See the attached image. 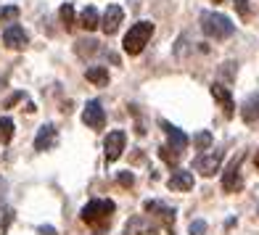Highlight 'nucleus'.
I'll return each mask as SVG.
<instances>
[{"instance_id": "393cba45", "label": "nucleus", "mask_w": 259, "mask_h": 235, "mask_svg": "<svg viewBox=\"0 0 259 235\" xmlns=\"http://www.w3.org/2000/svg\"><path fill=\"white\" fill-rule=\"evenodd\" d=\"M204 232H206V222L204 219L191 222V235H204Z\"/></svg>"}, {"instance_id": "b1692460", "label": "nucleus", "mask_w": 259, "mask_h": 235, "mask_svg": "<svg viewBox=\"0 0 259 235\" xmlns=\"http://www.w3.org/2000/svg\"><path fill=\"white\" fill-rule=\"evenodd\" d=\"M119 185L122 187H133L135 185V174L133 172H119Z\"/></svg>"}, {"instance_id": "1a4fd4ad", "label": "nucleus", "mask_w": 259, "mask_h": 235, "mask_svg": "<svg viewBox=\"0 0 259 235\" xmlns=\"http://www.w3.org/2000/svg\"><path fill=\"white\" fill-rule=\"evenodd\" d=\"M3 42H6V48H11V51H21V48H24V45L29 42V37H27L24 27L11 24V27L3 29Z\"/></svg>"}, {"instance_id": "0eeeda50", "label": "nucleus", "mask_w": 259, "mask_h": 235, "mask_svg": "<svg viewBox=\"0 0 259 235\" xmlns=\"http://www.w3.org/2000/svg\"><path fill=\"white\" fill-rule=\"evenodd\" d=\"M220 164H222V154H220V151H209V154L198 156V159L193 161V167H196L198 174H204V177H211V174L220 169Z\"/></svg>"}, {"instance_id": "9d476101", "label": "nucleus", "mask_w": 259, "mask_h": 235, "mask_svg": "<svg viewBox=\"0 0 259 235\" xmlns=\"http://www.w3.org/2000/svg\"><path fill=\"white\" fill-rule=\"evenodd\" d=\"M122 19H124V11L119 6H109V8H106V14H103V19H101V29L106 34H114L116 29H119Z\"/></svg>"}, {"instance_id": "f3484780", "label": "nucleus", "mask_w": 259, "mask_h": 235, "mask_svg": "<svg viewBox=\"0 0 259 235\" xmlns=\"http://www.w3.org/2000/svg\"><path fill=\"white\" fill-rule=\"evenodd\" d=\"M11 137H14V119H8V116H0V143H11Z\"/></svg>"}, {"instance_id": "4468645a", "label": "nucleus", "mask_w": 259, "mask_h": 235, "mask_svg": "<svg viewBox=\"0 0 259 235\" xmlns=\"http://www.w3.org/2000/svg\"><path fill=\"white\" fill-rule=\"evenodd\" d=\"M241 116H243V122H246V124L259 122V96H249V98L243 101V106H241Z\"/></svg>"}, {"instance_id": "4be33fe9", "label": "nucleus", "mask_w": 259, "mask_h": 235, "mask_svg": "<svg viewBox=\"0 0 259 235\" xmlns=\"http://www.w3.org/2000/svg\"><path fill=\"white\" fill-rule=\"evenodd\" d=\"M193 143L201 148V151H209V146H211V132H206V130H204V132H198Z\"/></svg>"}, {"instance_id": "423d86ee", "label": "nucleus", "mask_w": 259, "mask_h": 235, "mask_svg": "<svg viewBox=\"0 0 259 235\" xmlns=\"http://www.w3.org/2000/svg\"><path fill=\"white\" fill-rule=\"evenodd\" d=\"M241 185H243V180H241V156H238L228 164L225 172H222V187H225L228 193H235V191H241Z\"/></svg>"}, {"instance_id": "a211bd4d", "label": "nucleus", "mask_w": 259, "mask_h": 235, "mask_svg": "<svg viewBox=\"0 0 259 235\" xmlns=\"http://www.w3.org/2000/svg\"><path fill=\"white\" fill-rule=\"evenodd\" d=\"M58 16H61V21H64L66 29L74 27V6H72V3H64L61 11H58Z\"/></svg>"}, {"instance_id": "5701e85b", "label": "nucleus", "mask_w": 259, "mask_h": 235, "mask_svg": "<svg viewBox=\"0 0 259 235\" xmlns=\"http://www.w3.org/2000/svg\"><path fill=\"white\" fill-rule=\"evenodd\" d=\"M159 156L167 161V164H178V159H180V154H172L169 146H161V148H159Z\"/></svg>"}, {"instance_id": "f03ea898", "label": "nucleus", "mask_w": 259, "mask_h": 235, "mask_svg": "<svg viewBox=\"0 0 259 235\" xmlns=\"http://www.w3.org/2000/svg\"><path fill=\"white\" fill-rule=\"evenodd\" d=\"M151 34H154V24H151V21H138V24H133L130 32L124 34V42H122L124 53H130V56L143 53V48L151 40Z\"/></svg>"}, {"instance_id": "7ed1b4c3", "label": "nucleus", "mask_w": 259, "mask_h": 235, "mask_svg": "<svg viewBox=\"0 0 259 235\" xmlns=\"http://www.w3.org/2000/svg\"><path fill=\"white\" fill-rule=\"evenodd\" d=\"M114 201H106V198H93L82 206L79 211V219L85 222V225H106V222L111 219L114 214Z\"/></svg>"}, {"instance_id": "a878e982", "label": "nucleus", "mask_w": 259, "mask_h": 235, "mask_svg": "<svg viewBox=\"0 0 259 235\" xmlns=\"http://www.w3.org/2000/svg\"><path fill=\"white\" fill-rule=\"evenodd\" d=\"M235 11H238V14L243 16V19H249V0H235Z\"/></svg>"}, {"instance_id": "39448f33", "label": "nucleus", "mask_w": 259, "mask_h": 235, "mask_svg": "<svg viewBox=\"0 0 259 235\" xmlns=\"http://www.w3.org/2000/svg\"><path fill=\"white\" fill-rule=\"evenodd\" d=\"M82 122H85L90 130H103L106 127V111L98 101H88L85 111H82Z\"/></svg>"}, {"instance_id": "6e6552de", "label": "nucleus", "mask_w": 259, "mask_h": 235, "mask_svg": "<svg viewBox=\"0 0 259 235\" xmlns=\"http://www.w3.org/2000/svg\"><path fill=\"white\" fill-rule=\"evenodd\" d=\"M161 124V130L167 132V137H169V148L175 151V154H183V151L188 148V143H191V140H188V135L180 130V127H175V124H169V122H159Z\"/></svg>"}, {"instance_id": "aec40b11", "label": "nucleus", "mask_w": 259, "mask_h": 235, "mask_svg": "<svg viewBox=\"0 0 259 235\" xmlns=\"http://www.w3.org/2000/svg\"><path fill=\"white\" fill-rule=\"evenodd\" d=\"M77 53H79V56L98 53V42H96V40H79V42H77Z\"/></svg>"}, {"instance_id": "20e7f679", "label": "nucleus", "mask_w": 259, "mask_h": 235, "mask_svg": "<svg viewBox=\"0 0 259 235\" xmlns=\"http://www.w3.org/2000/svg\"><path fill=\"white\" fill-rule=\"evenodd\" d=\"M127 146V135L124 130H111L103 140V148H106V161H116L122 156V151Z\"/></svg>"}, {"instance_id": "dca6fc26", "label": "nucleus", "mask_w": 259, "mask_h": 235, "mask_svg": "<svg viewBox=\"0 0 259 235\" xmlns=\"http://www.w3.org/2000/svg\"><path fill=\"white\" fill-rule=\"evenodd\" d=\"M79 27H82V29H88V32H93V29H98V27H101L98 11L93 8V6H88L85 11H82V16H79Z\"/></svg>"}, {"instance_id": "f8f14e48", "label": "nucleus", "mask_w": 259, "mask_h": 235, "mask_svg": "<svg viewBox=\"0 0 259 235\" xmlns=\"http://www.w3.org/2000/svg\"><path fill=\"white\" fill-rule=\"evenodd\" d=\"M169 185V191H191L193 187V172H188V169H175L172 172V177L167 180Z\"/></svg>"}, {"instance_id": "bb28decb", "label": "nucleus", "mask_w": 259, "mask_h": 235, "mask_svg": "<svg viewBox=\"0 0 259 235\" xmlns=\"http://www.w3.org/2000/svg\"><path fill=\"white\" fill-rule=\"evenodd\" d=\"M21 98H24V92H14V96H11V98L6 101V109H11V106H16Z\"/></svg>"}, {"instance_id": "cd10ccee", "label": "nucleus", "mask_w": 259, "mask_h": 235, "mask_svg": "<svg viewBox=\"0 0 259 235\" xmlns=\"http://www.w3.org/2000/svg\"><path fill=\"white\" fill-rule=\"evenodd\" d=\"M37 232H40V235H56V230H53V227H45V225H42Z\"/></svg>"}, {"instance_id": "c85d7f7f", "label": "nucleus", "mask_w": 259, "mask_h": 235, "mask_svg": "<svg viewBox=\"0 0 259 235\" xmlns=\"http://www.w3.org/2000/svg\"><path fill=\"white\" fill-rule=\"evenodd\" d=\"M254 164H256V167H259V154H256V159H254Z\"/></svg>"}, {"instance_id": "c756f323", "label": "nucleus", "mask_w": 259, "mask_h": 235, "mask_svg": "<svg viewBox=\"0 0 259 235\" xmlns=\"http://www.w3.org/2000/svg\"><path fill=\"white\" fill-rule=\"evenodd\" d=\"M214 3H222V0H214Z\"/></svg>"}, {"instance_id": "412c9836", "label": "nucleus", "mask_w": 259, "mask_h": 235, "mask_svg": "<svg viewBox=\"0 0 259 235\" xmlns=\"http://www.w3.org/2000/svg\"><path fill=\"white\" fill-rule=\"evenodd\" d=\"M11 222H14V209H0V235H6Z\"/></svg>"}, {"instance_id": "ddd939ff", "label": "nucleus", "mask_w": 259, "mask_h": 235, "mask_svg": "<svg viewBox=\"0 0 259 235\" xmlns=\"http://www.w3.org/2000/svg\"><path fill=\"white\" fill-rule=\"evenodd\" d=\"M56 146V127L53 124H42L34 137V151H51Z\"/></svg>"}, {"instance_id": "f257e3e1", "label": "nucleus", "mask_w": 259, "mask_h": 235, "mask_svg": "<svg viewBox=\"0 0 259 235\" xmlns=\"http://www.w3.org/2000/svg\"><path fill=\"white\" fill-rule=\"evenodd\" d=\"M201 32L211 40H228L233 37L235 24L225 16V14H217V11H204L201 14Z\"/></svg>"}, {"instance_id": "2eb2a0df", "label": "nucleus", "mask_w": 259, "mask_h": 235, "mask_svg": "<svg viewBox=\"0 0 259 235\" xmlns=\"http://www.w3.org/2000/svg\"><path fill=\"white\" fill-rule=\"evenodd\" d=\"M85 77L96 87H106V85H109V69H106V66H90L85 72Z\"/></svg>"}, {"instance_id": "6ab92c4d", "label": "nucleus", "mask_w": 259, "mask_h": 235, "mask_svg": "<svg viewBox=\"0 0 259 235\" xmlns=\"http://www.w3.org/2000/svg\"><path fill=\"white\" fill-rule=\"evenodd\" d=\"M19 6H0V21H11V24H14V21L19 19Z\"/></svg>"}, {"instance_id": "9b49d317", "label": "nucleus", "mask_w": 259, "mask_h": 235, "mask_svg": "<svg viewBox=\"0 0 259 235\" xmlns=\"http://www.w3.org/2000/svg\"><path fill=\"white\" fill-rule=\"evenodd\" d=\"M209 90H211V98L222 106V111H225V116L230 119V116L235 114V101H233V96H230V90H228L225 85H211Z\"/></svg>"}]
</instances>
